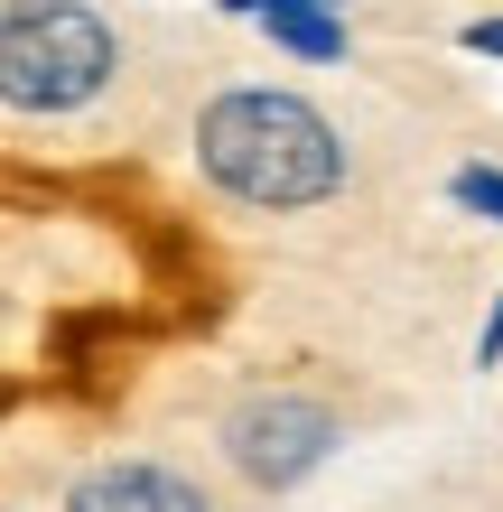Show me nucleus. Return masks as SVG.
Instances as JSON below:
<instances>
[{"label":"nucleus","instance_id":"nucleus-4","mask_svg":"<svg viewBox=\"0 0 503 512\" xmlns=\"http://www.w3.org/2000/svg\"><path fill=\"white\" fill-rule=\"evenodd\" d=\"M66 512H215L177 466H150V457H112L94 475H75Z\"/></svg>","mask_w":503,"mask_h":512},{"label":"nucleus","instance_id":"nucleus-1","mask_svg":"<svg viewBox=\"0 0 503 512\" xmlns=\"http://www.w3.org/2000/svg\"><path fill=\"white\" fill-rule=\"evenodd\" d=\"M196 168L261 215H299V205H327L345 187V140L308 94L233 84L196 112Z\"/></svg>","mask_w":503,"mask_h":512},{"label":"nucleus","instance_id":"nucleus-5","mask_svg":"<svg viewBox=\"0 0 503 512\" xmlns=\"http://www.w3.org/2000/svg\"><path fill=\"white\" fill-rule=\"evenodd\" d=\"M261 28H271V47L308 56V66H327V56H345V19L327 10V0H271V10H261Z\"/></svg>","mask_w":503,"mask_h":512},{"label":"nucleus","instance_id":"nucleus-7","mask_svg":"<svg viewBox=\"0 0 503 512\" xmlns=\"http://www.w3.org/2000/svg\"><path fill=\"white\" fill-rule=\"evenodd\" d=\"M466 47H476V56H494V66H503V19H466Z\"/></svg>","mask_w":503,"mask_h":512},{"label":"nucleus","instance_id":"nucleus-8","mask_svg":"<svg viewBox=\"0 0 503 512\" xmlns=\"http://www.w3.org/2000/svg\"><path fill=\"white\" fill-rule=\"evenodd\" d=\"M503 354V298H494V317H485V336H476V364H494Z\"/></svg>","mask_w":503,"mask_h":512},{"label":"nucleus","instance_id":"nucleus-9","mask_svg":"<svg viewBox=\"0 0 503 512\" xmlns=\"http://www.w3.org/2000/svg\"><path fill=\"white\" fill-rule=\"evenodd\" d=\"M224 10H252V19H261V10H271V0H224Z\"/></svg>","mask_w":503,"mask_h":512},{"label":"nucleus","instance_id":"nucleus-3","mask_svg":"<svg viewBox=\"0 0 503 512\" xmlns=\"http://www.w3.org/2000/svg\"><path fill=\"white\" fill-rule=\"evenodd\" d=\"M336 410L327 401H308V391H261V401H243L224 419V457L252 475L261 494H289V485H308L317 466L336 457Z\"/></svg>","mask_w":503,"mask_h":512},{"label":"nucleus","instance_id":"nucleus-2","mask_svg":"<svg viewBox=\"0 0 503 512\" xmlns=\"http://www.w3.org/2000/svg\"><path fill=\"white\" fill-rule=\"evenodd\" d=\"M122 66V38L84 0H10L0 10V94L10 112H84Z\"/></svg>","mask_w":503,"mask_h":512},{"label":"nucleus","instance_id":"nucleus-6","mask_svg":"<svg viewBox=\"0 0 503 512\" xmlns=\"http://www.w3.org/2000/svg\"><path fill=\"white\" fill-rule=\"evenodd\" d=\"M448 196H457V205H476V215H494V224H503V168H457V177H448Z\"/></svg>","mask_w":503,"mask_h":512}]
</instances>
